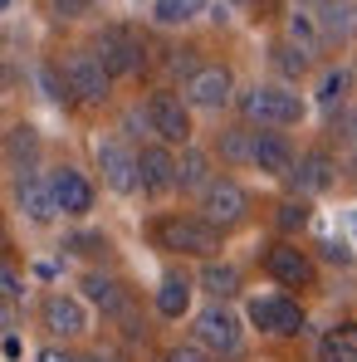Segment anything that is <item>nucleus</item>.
Wrapping results in <instances>:
<instances>
[{
    "mask_svg": "<svg viewBox=\"0 0 357 362\" xmlns=\"http://www.w3.org/2000/svg\"><path fill=\"white\" fill-rule=\"evenodd\" d=\"M0 353H5V358L15 362V358H20V338H15V333H5V343H0Z\"/></svg>",
    "mask_w": 357,
    "mask_h": 362,
    "instance_id": "ea45409f",
    "label": "nucleus"
},
{
    "mask_svg": "<svg viewBox=\"0 0 357 362\" xmlns=\"http://www.w3.org/2000/svg\"><path fill=\"white\" fill-rule=\"evenodd\" d=\"M201 289H206L211 299H235L240 294V269L235 264H216V259H211V264L201 269Z\"/></svg>",
    "mask_w": 357,
    "mask_h": 362,
    "instance_id": "cd10ccee",
    "label": "nucleus"
},
{
    "mask_svg": "<svg viewBox=\"0 0 357 362\" xmlns=\"http://www.w3.org/2000/svg\"><path fill=\"white\" fill-rule=\"evenodd\" d=\"M264 274H269L274 284H284V289H308V284L318 279L308 250H298V245H289V240H279V245L264 250Z\"/></svg>",
    "mask_w": 357,
    "mask_h": 362,
    "instance_id": "9d476101",
    "label": "nucleus"
},
{
    "mask_svg": "<svg viewBox=\"0 0 357 362\" xmlns=\"http://www.w3.org/2000/svg\"><path fill=\"white\" fill-rule=\"evenodd\" d=\"M59 69H64L69 93H74L78 103H108V93H113V74L103 69V59H98L93 49H69Z\"/></svg>",
    "mask_w": 357,
    "mask_h": 362,
    "instance_id": "39448f33",
    "label": "nucleus"
},
{
    "mask_svg": "<svg viewBox=\"0 0 357 362\" xmlns=\"http://www.w3.org/2000/svg\"><path fill=\"white\" fill-rule=\"evenodd\" d=\"M206 186H211V157L196 152V147H186L177 157V191H186V196L196 191V196H201Z\"/></svg>",
    "mask_w": 357,
    "mask_h": 362,
    "instance_id": "b1692460",
    "label": "nucleus"
},
{
    "mask_svg": "<svg viewBox=\"0 0 357 362\" xmlns=\"http://www.w3.org/2000/svg\"><path fill=\"white\" fill-rule=\"evenodd\" d=\"M0 294L5 299H25V279H20V269L10 259H0Z\"/></svg>",
    "mask_w": 357,
    "mask_h": 362,
    "instance_id": "72a5a7b5",
    "label": "nucleus"
},
{
    "mask_svg": "<svg viewBox=\"0 0 357 362\" xmlns=\"http://www.w3.org/2000/svg\"><path fill=\"white\" fill-rule=\"evenodd\" d=\"M35 362H88V358H78V353H69V348H59V343H49V348L35 353Z\"/></svg>",
    "mask_w": 357,
    "mask_h": 362,
    "instance_id": "e433bc0d",
    "label": "nucleus"
},
{
    "mask_svg": "<svg viewBox=\"0 0 357 362\" xmlns=\"http://www.w3.org/2000/svg\"><path fill=\"white\" fill-rule=\"evenodd\" d=\"M284 35H289V45H298L308 59H313V54H323V45H328V40H323V30H318V15H313V10H303V5L284 15Z\"/></svg>",
    "mask_w": 357,
    "mask_h": 362,
    "instance_id": "aec40b11",
    "label": "nucleus"
},
{
    "mask_svg": "<svg viewBox=\"0 0 357 362\" xmlns=\"http://www.w3.org/2000/svg\"><path fill=\"white\" fill-rule=\"evenodd\" d=\"M64 250L69 255H83V259H98V255H108V235H93V230L88 235H69Z\"/></svg>",
    "mask_w": 357,
    "mask_h": 362,
    "instance_id": "473e14b6",
    "label": "nucleus"
},
{
    "mask_svg": "<svg viewBox=\"0 0 357 362\" xmlns=\"http://www.w3.org/2000/svg\"><path fill=\"white\" fill-rule=\"evenodd\" d=\"M318 362H357V323H338L323 333Z\"/></svg>",
    "mask_w": 357,
    "mask_h": 362,
    "instance_id": "393cba45",
    "label": "nucleus"
},
{
    "mask_svg": "<svg viewBox=\"0 0 357 362\" xmlns=\"http://www.w3.org/2000/svg\"><path fill=\"white\" fill-rule=\"evenodd\" d=\"M40 318H45V328L54 338H83L88 333V308H83V299H74V294H49L45 308H40Z\"/></svg>",
    "mask_w": 357,
    "mask_h": 362,
    "instance_id": "2eb2a0df",
    "label": "nucleus"
},
{
    "mask_svg": "<svg viewBox=\"0 0 357 362\" xmlns=\"http://www.w3.org/2000/svg\"><path fill=\"white\" fill-rule=\"evenodd\" d=\"M93 10V0H54V15L59 20H83Z\"/></svg>",
    "mask_w": 357,
    "mask_h": 362,
    "instance_id": "c9c22d12",
    "label": "nucleus"
},
{
    "mask_svg": "<svg viewBox=\"0 0 357 362\" xmlns=\"http://www.w3.org/2000/svg\"><path fill=\"white\" fill-rule=\"evenodd\" d=\"M88 362H127V358H122L118 348H98V353H93V358H88Z\"/></svg>",
    "mask_w": 357,
    "mask_h": 362,
    "instance_id": "a19ab883",
    "label": "nucleus"
},
{
    "mask_svg": "<svg viewBox=\"0 0 357 362\" xmlns=\"http://www.w3.org/2000/svg\"><path fill=\"white\" fill-rule=\"evenodd\" d=\"M211 0H152V20L162 30H177V25H191L196 15H206Z\"/></svg>",
    "mask_w": 357,
    "mask_h": 362,
    "instance_id": "a878e982",
    "label": "nucleus"
},
{
    "mask_svg": "<svg viewBox=\"0 0 357 362\" xmlns=\"http://www.w3.org/2000/svg\"><path fill=\"white\" fill-rule=\"evenodd\" d=\"M328 132H333V142L343 152H353L357 147V103H343L338 113H328Z\"/></svg>",
    "mask_w": 357,
    "mask_h": 362,
    "instance_id": "c756f323",
    "label": "nucleus"
},
{
    "mask_svg": "<svg viewBox=\"0 0 357 362\" xmlns=\"http://www.w3.org/2000/svg\"><path fill=\"white\" fill-rule=\"evenodd\" d=\"M5 157H10V167H15V177H25V172H35V162H40V132L30 127V122H20L10 137H5Z\"/></svg>",
    "mask_w": 357,
    "mask_h": 362,
    "instance_id": "412c9836",
    "label": "nucleus"
},
{
    "mask_svg": "<svg viewBox=\"0 0 357 362\" xmlns=\"http://www.w3.org/2000/svg\"><path fill=\"white\" fill-rule=\"evenodd\" d=\"M294 162H298V157H294V147H289L284 132H274V127L254 132V167H259L264 177H289Z\"/></svg>",
    "mask_w": 357,
    "mask_h": 362,
    "instance_id": "f3484780",
    "label": "nucleus"
},
{
    "mask_svg": "<svg viewBox=\"0 0 357 362\" xmlns=\"http://www.w3.org/2000/svg\"><path fill=\"white\" fill-rule=\"evenodd\" d=\"M250 323L269 338H298L308 318H303V303L289 294H259V299H250Z\"/></svg>",
    "mask_w": 357,
    "mask_h": 362,
    "instance_id": "423d86ee",
    "label": "nucleus"
},
{
    "mask_svg": "<svg viewBox=\"0 0 357 362\" xmlns=\"http://www.w3.org/2000/svg\"><path fill=\"white\" fill-rule=\"evenodd\" d=\"M201 216L211 221V226H221V230H230V226H240L245 216H250V196H245V186L230 177L211 181L206 191H201Z\"/></svg>",
    "mask_w": 357,
    "mask_h": 362,
    "instance_id": "1a4fd4ad",
    "label": "nucleus"
},
{
    "mask_svg": "<svg viewBox=\"0 0 357 362\" xmlns=\"http://www.w3.org/2000/svg\"><path fill=\"white\" fill-rule=\"evenodd\" d=\"M240 5H250V0H240Z\"/></svg>",
    "mask_w": 357,
    "mask_h": 362,
    "instance_id": "a18cd8bd",
    "label": "nucleus"
},
{
    "mask_svg": "<svg viewBox=\"0 0 357 362\" xmlns=\"http://www.w3.org/2000/svg\"><path fill=\"white\" fill-rule=\"evenodd\" d=\"M343 167H348V172H353V181H357V147L348 152V162H343Z\"/></svg>",
    "mask_w": 357,
    "mask_h": 362,
    "instance_id": "79ce46f5",
    "label": "nucleus"
},
{
    "mask_svg": "<svg viewBox=\"0 0 357 362\" xmlns=\"http://www.w3.org/2000/svg\"><path fill=\"white\" fill-rule=\"evenodd\" d=\"M5 5H15V0H0V10H5Z\"/></svg>",
    "mask_w": 357,
    "mask_h": 362,
    "instance_id": "37998d69",
    "label": "nucleus"
},
{
    "mask_svg": "<svg viewBox=\"0 0 357 362\" xmlns=\"http://www.w3.org/2000/svg\"><path fill=\"white\" fill-rule=\"evenodd\" d=\"M348 93H353V69H323V78H318V93H313V103L323 108V113H338L343 103H348Z\"/></svg>",
    "mask_w": 357,
    "mask_h": 362,
    "instance_id": "5701e85b",
    "label": "nucleus"
},
{
    "mask_svg": "<svg viewBox=\"0 0 357 362\" xmlns=\"http://www.w3.org/2000/svg\"><path fill=\"white\" fill-rule=\"evenodd\" d=\"M93 54L103 59V69H108L113 78L142 74V69L152 64V49H147V40H142L132 25H103V30H98V40H93Z\"/></svg>",
    "mask_w": 357,
    "mask_h": 362,
    "instance_id": "20e7f679",
    "label": "nucleus"
},
{
    "mask_svg": "<svg viewBox=\"0 0 357 362\" xmlns=\"http://www.w3.org/2000/svg\"><path fill=\"white\" fill-rule=\"evenodd\" d=\"M35 78H40V88H45V98H49V103H69V98H74V93H69V83H64V69L40 64V69H35Z\"/></svg>",
    "mask_w": 357,
    "mask_h": 362,
    "instance_id": "2f4dec72",
    "label": "nucleus"
},
{
    "mask_svg": "<svg viewBox=\"0 0 357 362\" xmlns=\"http://www.w3.org/2000/svg\"><path fill=\"white\" fill-rule=\"evenodd\" d=\"M0 240H5V226H0Z\"/></svg>",
    "mask_w": 357,
    "mask_h": 362,
    "instance_id": "c03bdc74",
    "label": "nucleus"
},
{
    "mask_svg": "<svg viewBox=\"0 0 357 362\" xmlns=\"http://www.w3.org/2000/svg\"><path fill=\"white\" fill-rule=\"evenodd\" d=\"M152 240L162 245V250H172V255H196V259H211L221 240H226V230L221 226H211L206 216H167V221H157L152 226Z\"/></svg>",
    "mask_w": 357,
    "mask_h": 362,
    "instance_id": "f257e3e1",
    "label": "nucleus"
},
{
    "mask_svg": "<svg viewBox=\"0 0 357 362\" xmlns=\"http://www.w3.org/2000/svg\"><path fill=\"white\" fill-rule=\"evenodd\" d=\"M98 172L108 181V191H118V196L137 191V152L122 137H103L98 142Z\"/></svg>",
    "mask_w": 357,
    "mask_h": 362,
    "instance_id": "9b49d317",
    "label": "nucleus"
},
{
    "mask_svg": "<svg viewBox=\"0 0 357 362\" xmlns=\"http://www.w3.org/2000/svg\"><path fill=\"white\" fill-rule=\"evenodd\" d=\"M308 216H313V211H308V196H289V201L274 206V226H279V230H303Z\"/></svg>",
    "mask_w": 357,
    "mask_h": 362,
    "instance_id": "7c9ffc66",
    "label": "nucleus"
},
{
    "mask_svg": "<svg viewBox=\"0 0 357 362\" xmlns=\"http://www.w3.org/2000/svg\"><path fill=\"white\" fill-rule=\"evenodd\" d=\"M20 299H5L0 294V333H15V323H20V308H15Z\"/></svg>",
    "mask_w": 357,
    "mask_h": 362,
    "instance_id": "4c0bfd02",
    "label": "nucleus"
},
{
    "mask_svg": "<svg viewBox=\"0 0 357 362\" xmlns=\"http://www.w3.org/2000/svg\"><path fill=\"white\" fill-rule=\"evenodd\" d=\"M313 15H318V30L328 45H353L357 40V0H318Z\"/></svg>",
    "mask_w": 357,
    "mask_h": 362,
    "instance_id": "dca6fc26",
    "label": "nucleus"
},
{
    "mask_svg": "<svg viewBox=\"0 0 357 362\" xmlns=\"http://www.w3.org/2000/svg\"><path fill=\"white\" fill-rule=\"evenodd\" d=\"M289 181H294L298 196H308V201H313V196H323V191H333V186H338V162H333L323 147H308V152L294 162Z\"/></svg>",
    "mask_w": 357,
    "mask_h": 362,
    "instance_id": "ddd939ff",
    "label": "nucleus"
},
{
    "mask_svg": "<svg viewBox=\"0 0 357 362\" xmlns=\"http://www.w3.org/2000/svg\"><path fill=\"white\" fill-rule=\"evenodd\" d=\"M269 64L279 69V78L298 83V78L308 74V64H313V59H308V54H303L298 45H289V40H284V45H269Z\"/></svg>",
    "mask_w": 357,
    "mask_h": 362,
    "instance_id": "c85d7f7f",
    "label": "nucleus"
},
{
    "mask_svg": "<svg viewBox=\"0 0 357 362\" xmlns=\"http://www.w3.org/2000/svg\"><path fill=\"white\" fill-rule=\"evenodd\" d=\"M191 343H201L216 358H235L240 348H245V323H240V313L226 299H211L191 318Z\"/></svg>",
    "mask_w": 357,
    "mask_h": 362,
    "instance_id": "f03ea898",
    "label": "nucleus"
},
{
    "mask_svg": "<svg viewBox=\"0 0 357 362\" xmlns=\"http://www.w3.org/2000/svg\"><path fill=\"white\" fill-rule=\"evenodd\" d=\"M230 93H235V78H230L226 64H201V69L186 74V103L201 108V113H221L230 103Z\"/></svg>",
    "mask_w": 357,
    "mask_h": 362,
    "instance_id": "0eeeda50",
    "label": "nucleus"
},
{
    "mask_svg": "<svg viewBox=\"0 0 357 362\" xmlns=\"http://www.w3.org/2000/svg\"><path fill=\"white\" fill-rule=\"evenodd\" d=\"M240 113L250 122H259V127H294V122H303L308 108L284 83H254V88L240 93Z\"/></svg>",
    "mask_w": 357,
    "mask_h": 362,
    "instance_id": "7ed1b4c3",
    "label": "nucleus"
},
{
    "mask_svg": "<svg viewBox=\"0 0 357 362\" xmlns=\"http://www.w3.org/2000/svg\"><path fill=\"white\" fill-rule=\"evenodd\" d=\"M137 186H142L147 196H162V191L177 186V157H172L167 142H147V147L137 152Z\"/></svg>",
    "mask_w": 357,
    "mask_h": 362,
    "instance_id": "4468645a",
    "label": "nucleus"
},
{
    "mask_svg": "<svg viewBox=\"0 0 357 362\" xmlns=\"http://www.w3.org/2000/svg\"><path fill=\"white\" fill-rule=\"evenodd\" d=\"M191 294H196L191 274L167 269V274H162V284H157V313H162V318H181V313L191 308Z\"/></svg>",
    "mask_w": 357,
    "mask_h": 362,
    "instance_id": "6ab92c4d",
    "label": "nucleus"
},
{
    "mask_svg": "<svg viewBox=\"0 0 357 362\" xmlns=\"http://www.w3.org/2000/svg\"><path fill=\"white\" fill-rule=\"evenodd\" d=\"M83 299L93 303V308H103V313L113 318L122 303H127V289H122L113 274H98V269H93V274H83Z\"/></svg>",
    "mask_w": 357,
    "mask_h": 362,
    "instance_id": "4be33fe9",
    "label": "nucleus"
},
{
    "mask_svg": "<svg viewBox=\"0 0 357 362\" xmlns=\"http://www.w3.org/2000/svg\"><path fill=\"white\" fill-rule=\"evenodd\" d=\"M54 196H59L64 216H88L93 211V181L83 177L78 167H59L54 172Z\"/></svg>",
    "mask_w": 357,
    "mask_h": 362,
    "instance_id": "a211bd4d",
    "label": "nucleus"
},
{
    "mask_svg": "<svg viewBox=\"0 0 357 362\" xmlns=\"http://www.w3.org/2000/svg\"><path fill=\"white\" fill-rule=\"evenodd\" d=\"M15 201H20V211H25L35 226H49V221L59 216L54 177H40V172H25V177H15Z\"/></svg>",
    "mask_w": 357,
    "mask_h": 362,
    "instance_id": "f8f14e48",
    "label": "nucleus"
},
{
    "mask_svg": "<svg viewBox=\"0 0 357 362\" xmlns=\"http://www.w3.org/2000/svg\"><path fill=\"white\" fill-rule=\"evenodd\" d=\"M147 122H152L157 142H167V147L191 142V103L177 98V93H152L147 98Z\"/></svg>",
    "mask_w": 357,
    "mask_h": 362,
    "instance_id": "6e6552de",
    "label": "nucleus"
},
{
    "mask_svg": "<svg viewBox=\"0 0 357 362\" xmlns=\"http://www.w3.org/2000/svg\"><path fill=\"white\" fill-rule=\"evenodd\" d=\"M323 255H328V259H338V264H348V259H353V250H343V245H323Z\"/></svg>",
    "mask_w": 357,
    "mask_h": 362,
    "instance_id": "58836bf2",
    "label": "nucleus"
},
{
    "mask_svg": "<svg viewBox=\"0 0 357 362\" xmlns=\"http://www.w3.org/2000/svg\"><path fill=\"white\" fill-rule=\"evenodd\" d=\"M162 362H221V358H216V353H206L201 343H181V348H172Z\"/></svg>",
    "mask_w": 357,
    "mask_h": 362,
    "instance_id": "f704fd0d",
    "label": "nucleus"
},
{
    "mask_svg": "<svg viewBox=\"0 0 357 362\" xmlns=\"http://www.w3.org/2000/svg\"><path fill=\"white\" fill-rule=\"evenodd\" d=\"M216 152H221L230 167H254V132H250V127H226L221 142H216Z\"/></svg>",
    "mask_w": 357,
    "mask_h": 362,
    "instance_id": "bb28decb",
    "label": "nucleus"
}]
</instances>
